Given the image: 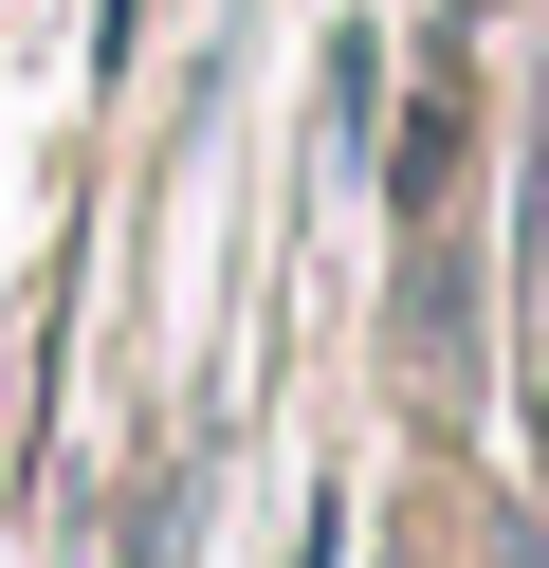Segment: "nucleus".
I'll return each mask as SVG.
<instances>
[{
    "label": "nucleus",
    "instance_id": "obj_1",
    "mask_svg": "<svg viewBox=\"0 0 549 568\" xmlns=\"http://www.w3.org/2000/svg\"><path fill=\"white\" fill-rule=\"evenodd\" d=\"M403 367H421V404H476V239L421 221V257H403Z\"/></svg>",
    "mask_w": 549,
    "mask_h": 568
}]
</instances>
